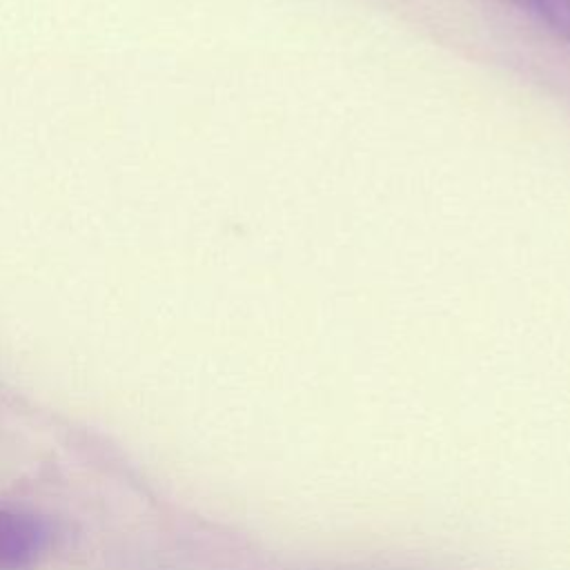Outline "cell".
<instances>
[{
	"mask_svg": "<svg viewBox=\"0 0 570 570\" xmlns=\"http://www.w3.org/2000/svg\"><path fill=\"white\" fill-rule=\"evenodd\" d=\"M51 546V528L45 519L0 508V570H29Z\"/></svg>",
	"mask_w": 570,
	"mask_h": 570,
	"instance_id": "cell-1",
	"label": "cell"
},
{
	"mask_svg": "<svg viewBox=\"0 0 570 570\" xmlns=\"http://www.w3.org/2000/svg\"><path fill=\"white\" fill-rule=\"evenodd\" d=\"M570 47V0H510Z\"/></svg>",
	"mask_w": 570,
	"mask_h": 570,
	"instance_id": "cell-2",
	"label": "cell"
}]
</instances>
